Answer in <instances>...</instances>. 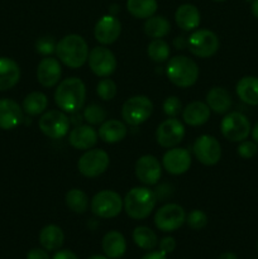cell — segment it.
<instances>
[{"label": "cell", "instance_id": "1", "mask_svg": "<svg viewBox=\"0 0 258 259\" xmlns=\"http://www.w3.org/2000/svg\"><path fill=\"white\" fill-rule=\"evenodd\" d=\"M85 99V83L78 77L65 78L55 91V103L65 113H76L82 109Z\"/></svg>", "mask_w": 258, "mask_h": 259}, {"label": "cell", "instance_id": "2", "mask_svg": "<svg viewBox=\"0 0 258 259\" xmlns=\"http://www.w3.org/2000/svg\"><path fill=\"white\" fill-rule=\"evenodd\" d=\"M56 53L63 65L70 68H80L88 61L89 47L81 35L68 34L56 45Z\"/></svg>", "mask_w": 258, "mask_h": 259}, {"label": "cell", "instance_id": "3", "mask_svg": "<svg viewBox=\"0 0 258 259\" xmlns=\"http://www.w3.org/2000/svg\"><path fill=\"white\" fill-rule=\"evenodd\" d=\"M123 204L129 218L134 220H143L153 211L157 204V197L154 191L148 187H134L125 195Z\"/></svg>", "mask_w": 258, "mask_h": 259}, {"label": "cell", "instance_id": "4", "mask_svg": "<svg viewBox=\"0 0 258 259\" xmlns=\"http://www.w3.org/2000/svg\"><path fill=\"white\" fill-rule=\"evenodd\" d=\"M167 77L179 88H190L199 78V66L186 56H175L168 61L166 67Z\"/></svg>", "mask_w": 258, "mask_h": 259}, {"label": "cell", "instance_id": "5", "mask_svg": "<svg viewBox=\"0 0 258 259\" xmlns=\"http://www.w3.org/2000/svg\"><path fill=\"white\" fill-rule=\"evenodd\" d=\"M123 199L113 190H103L98 192L91 200V211L94 215L103 219H111L118 217L123 210Z\"/></svg>", "mask_w": 258, "mask_h": 259}, {"label": "cell", "instance_id": "6", "mask_svg": "<svg viewBox=\"0 0 258 259\" xmlns=\"http://www.w3.org/2000/svg\"><path fill=\"white\" fill-rule=\"evenodd\" d=\"M153 111V104L147 96L137 95L128 99L121 106V116L124 121L132 126L143 124Z\"/></svg>", "mask_w": 258, "mask_h": 259}, {"label": "cell", "instance_id": "7", "mask_svg": "<svg viewBox=\"0 0 258 259\" xmlns=\"http://www.w3.org/2000/svg\"><path fill=\"white\" fill-rule=\"evenodd\" d=\"M220 131L225 139L230 142H242L250 134V123L244 114L239 111H232L220 123Z\"/></svg>", "mask_w": 258, "mask_h": 259}, {"label": "cell", "instance_id": "8", "mask_svg": "<svg viewBox=\"0 0 258 259\" xmlns=\"http://www.w3.org/2000/svg\"><path fill=\"white\" fill-rule=\"evenodd\" d=\"M109 162V154L103 149H88L78 159L77 168L82 176L95 179L108 169Z\"/></svg>", "mask_w": 258, "mask_h": 259}, {"label": "cell", "instance_id": "9", "mask_svg": "<svg viewBox=\"0 0 258 259\" xmlns=\"http://www.w3.org/2000/svg\"><path fill=\"white\" fill-rule=\"evenodd\" d=\"M187 47L196 57H211L219 48V38L209 29L195 30L187 39Z\"/></svg>", "mask_w": 258, "mask_h": 259}, {"label": "cell", "instance_id": "10", "mask_svg": "<svg viewBox=\"0 0 258 259\" xmlns=\"http://www.w3.org/2000/svg\"><path fill=\"white\" fill-rule=\"evenodd\" d=\"M186 222L184 207L177 204L163 205L154 215V224L157 229L164 233H171L180 229Z\"/></svg>", "mask_w": 258, "mask_h": 259}, {"label": "cell", "instance_id": "11", "mask_svg": "<svg viewBox=\"0 0 258 259\" xmlns=\"http://www.w3.org/2000/svg\"><path fill=\"white\" fill-rule=\"evenodd\" d=\"M40 132L51 139H61L68 133L70 120L61 110H50L40 116L38 121Z\"/></svg>", "mask_w": 258, "mask_h": 259}, {"label": "cell", "instance_id": "12", "mask_svg": "<svg viewBox=\"0 0 258 259\" xmlns=\"http://www.w3.org/2000/svg\"><path fill=\"white\" fill-rule=\"evenodd\" d=\"M195 157L205 166H214L222 158V146L212 136H200L192 146Z\"/></svg>", "mask_w": 258, "mask_h": 259}, {"label": "cell", "instance_id": "13", "mask_svg": "<svg viewBox=\"0 0 258 259\" xmlns=\"http://www.w3.org/2000/svg\"><path fill=\"white\" fill-rule=\"evenodd\" d=\"M89 67L99 77H109L116 68V58L109 48L95 47L89 52Z\"/></svg>", "mask_w": 258, "mask_h": 259}, {"label": "cell", "instance_id": "14", "mask_svg": "<svg viewBox=\"0 0 258 259\" xmlns=\"http://www.w3.org/2000/svg\"><path fill=\"white\" fill-rule=\"evenodd\" d=\"M185 137L184 124L176 118L162 121L156 131L157 143L163 148H174L182 142Z\"/></svg>", "mask_w": 258, "mask_h": 259}, {"label": "cell", "instance_id": "15", "mask_svg": "<svg viewBox=\"0 0 258 259\" xmlns=\"http://www.w3.org/2000/svg\"><path fill=\"white\" fill-rule=\"evenodd\" d=\"M136 176L147 186L156 185L162 176V166L158 159L151 154L142 156L136 163Z\"/></svg>", "mask_w": 258, "mask_h": 259}, {"label": "cell", "instance_id": "16", "mask_svg": "<svg viewBox=\"0 0 258 259\" xmlns=\"http://www.w3.org/2000/svg\"><path fill=\"white\" fill-rule=\"evenodd\" d=\"M162 166L168 174L182 175L191 166V156L185 148H169L162 158Z\"/></svg>", "mask_w": 258, "mask_h": 259}, {"label": "cell", "instance_id": "17", "mask_svg": "<svg viewBox=\"0 0 258 259\" xmlns=\"http://www.w3.org/2000/svg\"><path fill=\"white\" fill-rule=\"evenodd\" d=\"M121 32V24L114 15H104L95 24L94 35L101 45H111L119 38Z\"/></svg>", "mask_w": 258, "mask_h": 259}, {"label": "cell", "instance_id": "18", "mask_svg": "<svg viewBox=\"0 0 258 259\" xmlns=\"http://www.w3.org/2000/svg\"><path fill=\"white\" fill-rule=\"evenodd\" d=\"M23 121V108L12 99H0V129L12 131Z\"/></svg>", "mask_w": 258, "mask_h": 259}, {"label": "cell", "instance_id": "19", "mask_svg": "<svg viewBox=\"0 0 258 259\" xmlns=\"http://www.w3.org/2000/svg\"><path fill=\"white\" fill-rule=\"evenodd\" d=\"M62 75L58 60L52 57H45L40 60L37 67V80L45 88H53L58 83Z\"/></svg>", "mask_w": 258, "mask_h": 259}, {"label": "cell", "instance_id": "20", "mask_svg": "<svg viewBox=\"0 0 258 259\" xmlns=\"http://www.w3.org/2000/svg\"><path fill=\"white\" fill-rule=\"evenodd\" d=\"M98 132L91 125H78L75 126L68 134V142L71 146L80 151L91 149L98 143Z\"/></svg>", "mask_w": 258, "mask_h": 259}, {"label": "cell", "instance_id": "21", "mask_svg": "<svg viewBox=\"0 0 258 259\" xmlns=\"http://www.w3.org/2000/svg\"><path fill=\"white\" fill-rule=\"evenodd\" d=\"M175 19H176V24L185 32L196 29L201 22L199 9L192 4L180 5L175 13Z\"/></svg>", "mask_w": 258, "mask_h": 259}, {"label": "cell", "instance_id": "22", "mask_svg": "<svg viewBox=\"0 0 258 259\" xmlns=\"http://www.w3.org/2000/svg\"><path fill=\"white\" fill-rule=\"evenodd\" d=\"M20 78V68L14 60L0 57V91L14 88Z\"/></svg>", "mask_w": 258, "mask_h": 259}, {"label": "cell", "instance_id": "23", "mask_svg": "<svg viewBox=\"0 0 258 259\" xmlns=\"http://www.w3.org/2000/svg\"><path fill=\"white\" fill-rule=\"evenodd\" d=\"M104 254L110 259H119L125 254L126 242L123 234L116 230L106 233L101 240Z\"/></svg>", "mask_w": 258, "mask_h": 259}, {"label": "cell", "instance_id": "24", "mask_svg": "<svg viewBox=\"0 0 258 259\" xmlns=\"http://www.w3.org/2000/svg\"><path fill=\"white\" fill-rule=\"evenodd\" d=\"M182 118L187 125L199 126L210 118V108L202 101H192L182 111Z\"/></svg>", "mask_w": 258, "mask_h": 259}, {"label": "cell", "instance_id": "25", "mask_svg": "<svg viewBox=\"0 0 258 259\" xmlns=\"http://www.w3.org/2000/svg\"><path fill=\"white\" fill-rule=\"evenodd\" d=\"M126 133H128V129H126L125 124L120 120H115V119L105 120L99 129L100 139L109 144L121 142L126 137Z\"/></svg>", "mask_w": 258, "mask_h": 259}, {"label": "cell", "instance_id": "26", "mask_svg": "<svg viewBox=\"0 0 258 259\" xmlns=\"http://www.w3.org/2000/svg\"><path fill=\"white\" fill-rule=\"evenodd\" d=\"M206 104L210 110L217 114H224L232 108V96L229 91L220 86H215L206 94Z\"/></svg>", "mask_w": 258, "mask_h": 259}, {"label": "cell", "instance_id": "27", "mask_svg": "<svg viewBox=\"0 0 258 259\" xmlns=\"http://www.w3.org/2000/svg\"><path fill=\"white\" fill-rule=\"evenodd\" d=\"M237 95L243 103L248 105H258V77L244 76L237 83Z\"/></svg>", "mask_w": 258, "mask_h": 259}, {"label": "cell", "instance_id": "28", "mask_svg": "<svg viewBox=\"0 0 258 259\" xmlns=\"http://www.w3.org/2000/svg\"><path fill=\"white\" fill-rule=\"evenodd\" d=\"M65 242V234L62 229L57 225H46L39 233V243L43 249L52 252V250H58L63 245Z\"/></svg>", "mask_w": 258, "mask_h": 259}, {"label": "cell", "instance_id": "29", "mask_svg": "<svg viewBox=\"0 0 258 259\" xmlns=\"http://www.w3.org/2000/svg\"><path fill=\"white\" fill-rule=\"evenodd\" d=\"M169 32H171V24L162 15H152L144 23V33L153 39L166 37Z\"/></svg>", "mask_w": 258, "mask_h": 259}, {"label": "cell", "instance_id": "30", "mask_svg": "<svg viewBox=\"0 0 258 259\" xmlns=\"http://www.w3.org/2000/svg\"><path fill=\"white\" fill-rule=\"evenodd\" d=\"M47 96L39 91H33V93L28 94L23 100V111L30 116H37L42 114L47 109Z\"/></svg>", "mask_w": 258, "mask_h": 259}, {"label": "cell", "instance_id": "31", "mask_svg": "<svg viewBox=\"0 0 258 259\" xmlns=\"http://www.w3.org/2000/svg\"><path fill=\"white\" fill-rule=\"evenodd\" d=\"M126 9L137 19H148L157 12L156 0H128Z\"/></svg>", "mask_w": 258, "mask_h": 259}, {"label": "cell", "instance_id": "32", "mask_svg": "<svg viewBox=\"0 0 258 259\" xmlns=\"http://www.w3.org/2000/svg\"><path fill=\"white\" fill-rule=\"evenodd\" d=\"M133 240L137 247L144 250H152L158 244L157 234L148 227H137L133 230Z\"/></svg>", "mask_w": 258, "mask_h": 259}, {"label": "cell", "instance_id": "33", "mask_svg": "<svg viewBox=\"0 0 258 259\" xmlns=\"http://www.w3.org/2000/svg\"><path fill=\"white\" fill-rule=\"evenodd\" d=\"M66 205L71 211L83 214L89 207V197L82 190L72 189L66 194Z\"/></svg>", "mask_w": 258, "mask_h": 259}, {"label": "cell", "instance_id": "34", "mask_svg": "<svg viewBox=\"0 0 258 259\" xmlns=\"http://www.w3.org/2000/svg\"><path fill=\"white\" fill-rule=\"evenodd\" d=\"M147 53L154 62H164L168 60L171 51H169V46L166 40H163L162 38H157L149 43L147 47Z\"/></svg>", "mask_w": 258, "mask_h": 259}, {"label": "cell", "instance_id": "35", "mask_svg": "<svg viewBox=\"0 0 258 259\" xmlns=\"http://www.w3.org/2000/svg\"><path fill=\"white\" fill-rule=\"evenodd\" d=\"M83 118L90 125H99V124H103L105 121L106 111L104 110L103 106L98 105V104H91L85 108Z\"/></svg>", "mask_w": 258, "mask_h": 259}, {"label": "cell", "instance_id": "36", "mask_svg": "<svg viewBox=\"0 0 258 259\" xmlns=\"http://www.w3.org/2000/svg\"><path fill=\"white\" fill-rule=\"evenodd\" d=\"M96 93L99 98L104 101H110L115 98L116 95V85L111 78L104 77L103 80L99 81L96 86Z\"/></svg>", "mask_w": 258, "mask_h": 259}, {"label": "cell", "instance_id": "37", "mask_svg": "<svg viewBox=\"0 0 258 259\" xmlns=\"http://www.w3.org/2000/svg\"><path fill=\"white\" fill-rule=\"evenodd\" d=\"M186 223L192 230H201L207 225V217L201 210H192L186 217Z\"/></svg>", "mask_w": 258, "mask_h": 259}, {"label": "cell", "instance_id": "38", "mask_svg": "<svg viewBox=\"0 0 258 259\" xmlns=\"http://www.w3.org/2000/svg\"><path fill=\"white\" fill-rule=\"evenodd\" d=\"M162 108H163L164 114H166L167 116H169V118H176V116L182 111V103L180 101L179 98H176V96H169V98H167L166 100L163 101Z\"/></svg>", "mask_w": 258, "mask_h": 259}, {"label": "cell", "instance_id": "39", "mask_svg": "<svg viewBox=\"0 0 258 259\" xmlns=\"http://www.w3.org/2000/svg\"><path fill=\"white\" fill-rule=\"evenodd\" d=\"M56 45L52 37H42L35 42V50L38 53L43 56H50L53 52H56Z\"/></svg>", "mask_w": 258, "mask_h": 259}, {"label": "cell", "instance_id": "40", "mask_svg": "<svg viewBox=\"0 0 258 259\" xmlns=\"http://www.w3.org/2000/svg\"><path fill=\"white\" fill-rule=\"evenodd\" d=\"M257 151L258 147L254 141H242L238 147V154L244 159L253 158L257 154Z\"/></svg>", "mask_w": 258, "mask_h": 259}, {"label": "cell", "instance_id": "41", "mask_svg": "<svg viewBox=\"0 0 258 259\" xmlns=\"http://www.w3.org/2000/svg\"><path fill=\"white\" fill-rule=\"evenodd\" d=\"M175 248H176V240H175V238L164 237L159 242V252L164 253V254L172 253L175 250Z\"/></svg>", "mask_w": 258, "mask_h": 259}, {"label": "cell", "instance_id": "42", "mask_svg": "<svg viewBox=\"0 0 258 259\" xmlns=\"http://www.w3.org/2000/svg\"><path fill=\"white\" fill-rule=\"evenodd\" d=\"M27 259H50L47 250L40 248H33L27 253Z\"/></svg>", "mask_w": 258, "mask_h": 259}, {"label": "cell", "instance_id": "43", "mask_svg": "<svg viewBox=\"0 0 258 259\" xmlns=\"http://www.w3.org/2000/svg\"><path fill=\"white\" fill-rule=\"evenodd\" d=\"M52 259H78L77 255L75 254L73 252L68 249H62V250H58V252L55 253Z\"/></svg>", "mask_w": 258, "mask_h": 259}, {"label": "cell", "instance_id": "44", "mask_svg": "<svg viewBox=\"0 0 258 259\" xmlns=\"http://www.w3.org/2000/svg\"><path fill=\"white\" fill-rule=\"evenodd\" d=\"M142 259H167V257H166V254H164V253H162V252H149V253H147L146 255H143V257H142Z\"/></svg>", "mask_w": 258, "mask_h": 259}, {"label": "cell", "instance_id": "45", "mask_svg": "<svg viewBox=\"0 0 258 259\" xmlns=\"http://www.w3.org/2000/svg\"><path fill=\"white\" fill-rule=\"evenodd\" d=\"M174 46L177 48V50H184L187 46V40L185 39V37H177L176 39L174 40Z\"/></svg>", "mask_w": 258, "mask_h": 259}, {"label": "cell", "instance_id": "46", "mask_svg": "<svg viewBox=\"0 0 258 259\" xmlns=\"http://www.w3.org/2000/svg\"><path fill=\"white\" fill-rule=\"evenodd\" d=\"M218 259H238V257L234 254V253L225 252V253H223V254H220Z\"/></svg>", "mask_w": 258, "mask_h": 259}, {"label": "cell", "instance_id": "47", "mask_svg": "<svg viewBox=\"0 0 258 259\" xmlns=\"http://www.w3.org/2000/svg\"><path fill=\"white\" fill-rule=\"evenodd\" d=\"M250 132H252V138H253V141H254L255 143L258 144V121H257V123H255V125L253 126L252 131H250Z\"/></svg>", "mask_w": 258, "mask_h": 259}, {"label": "cell", "instance_id": "48", "mask_svg": "<svg viewBox=\"0 0 258 259\" xmlns=\"http://www.w3.org/2000/svg\"><path fill=\"white\" fill-rule=\"evenodd\" d=\"M250 9H252V14L258 19V0H253Z\"/></svg>", "mask_w": 258, "mask_h": 259}, {"label": "cell", "instance_id": "49", "mask_svg": "<svg viewBox=\"0 0 258 259\" xmlns=\"http://www.w3.org/2000/svg\"><path fill=\"white\" fill-rule=\"evenodd\" d=\"M88 259H110V258H108L106 255H91V257H89Z\"/></svg>", "mask_w": 258, "mask_h": 259}, {"label": "cell", "instance_id": "50", "mask_svg": "<svg viewBox=\"0 0 258 259\" xmlns=\"http://www.w3.org/2000/svg\"><path fill=\"white\" fill-rule=\"evenodd\" d=\"M214 2H225V0H214Z\"/></svg>", "mask_w": 258, "mask_h": 259}, {"label": "cell", "instance_id": "51", "mask_svg": "<svg viewBox=\"0 0 258 259\" xmlns=\"http://www.w3.org/2000/svg\"><path fill=\"white\" fill-rule=\"evenodd\" d=\"M257 250H258V243H257Z\"/></svg>", "mask_w": 258, "mask_h": 259}]
</instances>
